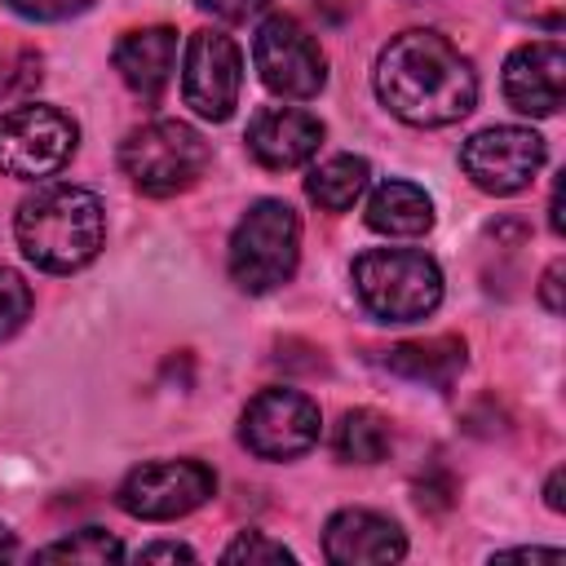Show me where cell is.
<instances>
[{
	"mask_svg": "<svg viewBox=\"0 0 566 566\" xmlns=\"http://www.w3.org/2000/svg\"><path fill=\"white\" fill-rule=\"evenodd\" d=\"M376 97L411 128H447L478 102L473 62L438 31H402L376 57Z\"/></svg>",
	"mask_w": 566,
	"mask_h": 566,
	"instance_id": "6da1fadb",
	"label": "cell"
},
{
	"mask_svg": "<svg viewBox=\"0 0 566 566\" xmlns=\"http://www.w3.org/2000/svg\"><path fill=\"white\" fill-rule=\"evenodd\" d=\"M13 234L35 270L71 274L88 265L106 243V208L84 186H44L18 203Z\"/></svg>",
	"mask_w": 566,
	"mask_h": 566,
	"instance_id": "7a4b0ae2",
	"label": "cell"
},
{
	"mask_svg": "<svg viewBox=\"0 0 566 566\" xmlns=\"http://www.w3.org/2000/svg\"><path fill=\"white\" fill-rule=\"evenodd\" d=\"M354 292L380 323L429 318L442 301V270L416 248H371L354 261Z\"/></svg>",
	"mask_w": 566,
	"mask_h": 566,
	"instance_id": "3957f363",
	"label": "cell"
},
{
	"mask_svg": "<svg viewBox=\"0 0 566 566\" xmlns=\"http://www.w3.org/2000/svg\"><path fill=\"white\" fill-rule=\"evenodd\" d=\"M296 256H301V217L292 212V203L256 199L230 234V279L243 292L261 296L296 274Z\"/></svg>",
	"mask_w": 566,
	"mask_h": 566,
	"instance_id": "277c9868",
	"label": "cell"
},
{
	"mask_svg": "<svg viewBox=\"0 0 566 566\" xmlns=\"http://www.w3.org/2000/svg\"><path fill=\"white\" fill-rule=\"evenodd\" d=\"M119 168L142 195H177L208 168V142L181 119H150L119 142Z\"/></svg>",
	"mask_w": 566,
	"mask_h": 566,
	"instance_id": "5b68a950",
	"label": "cell"
},
{
	"mask_svg": "<svg viewBox=\"0 0 566 566\" xmlns=\"http://www.w3.org/2000/svg\"><path fill=\"white\" fill-rule=\"evenodd\" d=\"M75 124L44 102H27L0 115V172L4 177H53L75 155Z\"/></svg>",
	"mask_w": 566,
	"mask_h": 566,
	"instance_id": "8992f818",
	"label": "cell"
},
{
	"mask_svg": "<svg viewBox=\"0 0 566 566\" xmlns=\"http://www.w3.org/2000/svg\"><path fill=\"white\" fill-rule=\"evenodd\" d=\"M252 62L261 71V84L292 102H305L327 84V57H323L318 40L287 13H270L256 27Z\"/></svg>",
	"mask_w": 566,
	"mask_h": 566,
	"instance_id": "52a82bcc",
	"label": "cell"
},
{
	"mask_svg": "<svg viewBox=\"0 0 566 566\" xmlns=\"http://www.w3.org/2000/svg\"><path fill=\"white\" fill-rule=\"evenodd\" d=\"M217 491V473L199 460H150L119 482V509L142 522H172Z\"/></svg>",
	"mask_w": 566,
	"mask_h": 566,
	"instance_id": "ba28073f",
	"label": "cell"
},
{
	"mask_svg": "<svg viewBox=\"0 0 566 566\" xmlns=\"http://www.w3.org/2000/svg\"><path fill=\"white\" fill-rule=\"evenodd\" d=\"M239 88H243V57L239 44L226 31H195L186 40V57H181V97L199 119H230L239 106Z\"/></svg>",
	"mask_w": 566,
	"mask_h": 566,
	"instance_id": "9c48e42d",
	"label": "cell"
},
{
	"mask_svg": "<svg viewBox=\"0 0 566 566\" xmlns=\"http://www.w3.org/2000/svg\"><path fill=\"white\" fill-rule=\"evenodd\" d=\"M318 429H323V416H318V402L305 398L301 389H261L248 407H243V447L261 460H292V455H305L314 442H318Z\"/></svg>",
	"mask_w": 566,
	"mask_h": 566,
	"instance_id": "30bf717a",
	"label": "cell"
},
{
	"mask_svg": "<svg viewBox=\"0 0 566 566\" xmlns=\"http://www.w3.org/2000/svg\"><path fill=\"white\" fill-rule=\"evenodd\" d=\"M460 168L486 195H517L544 168V137L522 124H495L460 146Z\"/></svg>",
	"mask_w": 566,
	"mask_h": 566,
	"instance_id": "8fae6325",
	"label": "cell"
},
{
	"mask_svg": "<svg viewBox=\"0 0 566 566\" xmlns=\"http://www.w3.org/2000/svg\"><path fill=\"white\" fill-rule=\"evenodd\" d=\"M504 97L522 115H557L566 97V49L557 40L517 44L504 62Z\"/></svg>",
	"mask_w": 566,
	"mask_h": 566,
	"instance_id": "7c38bea8",
	"label": "cell"
},
{
	"mask_svg": "<svg viewBox=\"0 0 566 566\" xmlns=\"http://www.w3.org/2000/svg\"><path fill=\"white\" fill-rule=\"evenodd\" d=\"M323 553L336 566L398 562L407 553V535L394 517H385L376 509H340L323 526Z\"/></svg>",
	"mask_w": 566,
	"mask_h": 566,
	"instance_id": "4fadbf2b",
	"label": "cell"
},
{
	"mask_svg": "<svg viewBox=\"0 0 566 566\" xmlns=\"http://www.w3.org/2000/svg\"><path fill=\"white\" fill-rule=\"evenodd\" d=\"M323 146V119L301 106H270L248 124V150L261 168H296Z\"/></svg>",
	"mask_w": 566,
	"mask_h": 566,
	"instance_id": "5bb4252c",
	"label": "cell"
},
{
	"mask_svg": "<svg viewBox=\"0 0 566 566\" xmlns=\"http://www.w3.org/2000/svg\"><path fill=\"white\" fill-rule=\"evenodd\" d=\"M172 66H177V31L172 27H137V31H124L115 44L119 80L146 102H155L168 88Z\"/></svg>",
	"mask_w": 566,
	"mask_h": 566,
	"instance_id": "9a60e30c",
	"label": "cell"
},
{
	"mask_svg": "<svg viewBox=\"0 0 566 566\" xmlns=\"http://www.w3.org/2000/svg\"><path fill=\"white\" fill-rule=\"evenodd\" d=\"M385 367L411 385L447 389L464 371V340L455 336H429V340H402L385 349Z\"/></svg>",
	"mask_w": 566,
	"mask_h": 566,
	"instance_id": "2e32d148",
	"label": "cell"
},
{
	"mask_svg": "<svg viewBox=\"0 0 566 566\" xmlns=\"http://www.w3.org/2000/svg\"><path fill=\"white\" fill-rule=\"evenodd\" d=\"M367 226L389 239H416L433 226V199L416 181H385L367 199Z\"/></svg>",
	"mask_w": 566,
	"mask_h": 566,
	"instance_id": "e0dca14e",
	"label": "cell"
},
{
	"mask_svg": "<svg viewBox=\"0 0 566 566\" xmlns=\"http://www.w3.org/2000/svg\"><path fill=\"white\" fill-rule=\"evenodd\" d=\"M367 177H371L367 159H358V155H332V159H323V164L305 177V195H310L323 212H345V208H354L358 195L367 190Z\"/></svg>",
	"mask_w": 566,
	"mask_h": 566,
	"instance_id": "ac0fdd59",
	"label": "cell"
},
{
	"mask_svg": "<svg viewBox=\"0 0 566 566\" xmlns=\"http://www.w3.org/2000/svg\"><path fill=\"white\" fill-rule=\"evenodd\" d=\"M336 455L345 464H380L394 447V429L380 411L371 407H358V411H345L340 424H336V438H332Z\"/></svg>",
	"mask_w": 566,
	"mask_h": 566,
	"instance_id": "d6986e66",
	"label": "cell"
},
{
	"mask_svg": "<svg viewBox=\"0 0 566 566\" xmlns=\"http://www.w3.org/2000/svg\"><path fill=\"white\" fill-rule=\"evenodd\" d=\"M35 557L40 562H93V566H102V562H119L124 557V544L115 535L97 531V526H84V531L57 539V544H44Z\"/></svg>",
	"mask_w": 566,
	"mask_h": 566,
	"instance_id": "ffe728a7",
	"label": "cell"
},
{
	"mask_svg": "<svg viewBox=\"0 0 566 566\" xmlns=\"http://www.w3.org/2000/svg\"><path fill=\"white\" fill-rule=\"evenodd\" d=\"M221 562H230V566H239V562H248V566H292L296 557H292V548H283L279 539H270V535H261V531H243V535L221 553Z\"/></svg>",
	"mask_w": 566,
	"mask_h": 566,
	"instance_id": "44dd1931",
	"label": "cell"
},
{
	"mask_svg": "<svg viewBox=\"0 0 566 566\" xmlns=\"http://www.w3.org/2000/svg\"><path fill=\"white\" fill-rule=\"evenodd\" d=\"M31 314V287L22 283L18 270L0 265V340H9Z\"/></svg>",
	"mask_w": 566,
	"mask_h": 566,
	"instance_id": "7402d4cb",
	"label": "cell"
},
{
	"mask_svg": "<svg viewBox=\"0 0 566 566\" xmlns=\"http://www.w3.org/2000/svg\"><path fill=\"white\" fill-rule=\"evenodd\" d=\"M93 0H9L13 13L22 18H35V22H62V18H75L84 13Z\"/></svg>",
	"mask_w": 566,
	"mask_h": 566,
	"instance_id": "603a6c76",
	"label": "cell"
},
{
	"mask_svg": "<svg viewBox=\"0 0 566 566\" xmlns=\"http://www.w3.org/2000/svg\"><path fill=\"white\" fill-rule=\"evenodd\" d=\"M203 13H212V18H221V22H243V18H252L265 0H195Z\"/></svg>",
	"mask_w": 566,
	"mask_h": 566,
	"instance_id": "cb8c5ba5",
	"label": "cell"
},
{
	"mask_svg": "<svg viewBox=\"0 0 566 566\" xmlns=\"http://www.w3.org/2000/svg\"><path fill=\"white\" fill-rule=\"evenodd\" d=\"M137 562H195V548L172 544V539H159V544H142L137 548Z\"/></svg>",
	"mask_w": 566,
	"mask_h": 566,
	"instance_id": "d4e9b609",
	"label": "cell"
},
{
	"mask_svg": "<svg viewBox=\"0 0 566 566\" xmlns=\"http://www.w3.org/2000/svg\"><path fill=\"white\" fill-rule=\"evenodd\" d=\"M562 274H566V265H562V261H553V265L544 270L539 296H544V310H548V314H562Z\"/></svg>",
	"mask_w": 566,
	"mask_h": 566,
	"instance_id": "484cf974",
	"label": "cell"
},
{
	"mask_svg": "<svg viewBox=\"0 0 566 566\" xmlns=\"http://www.w3.org/2000/svg\"><path fill=\"white\" fill-rule=\"evenodd\" d=\"M491 562H562L557 548H509V553H495Z\"/></svg>",
	"mask_w": 566,
	"mask_h": 566,
	"instance_id": "4316f807",
	"label": "cell"
},
{
	"mask_svg": "<svg viewBox=\"0 0 566 566\" xmlns=\"http://www.w3.org/2000/svg\"><path fill=\"white\" fill-rule=\"evenodd\" d=\"M562 478H566V473L553 469V478H548V486H544V504H548V509H562Z\"/></svg>",
	"mask_w": 566,
	"mask_h": 566,
	"instance_id": "83f0119b",
	"label": "cell"
},
{
	"mask_svg": "<svg viewBox=\"0 0 566 566\" xmlns=\"http://www.w3.org/2000/svg\"><path fill=\"white\" fill-rule=\"evenodd\" d=\"M310 4H314L323 18H332V22H340V18H345V9H349V0H310Z\"/></svg>",
	"mask_w": 566,
	"mask_h": 566,
	"instance_id": "f1b7e54d",
	"label": "cell"
},
{
	"mask_svg": "<svg viewBox=\"0 0 566 566\" xmlns=\"http://www.w3.org/2000/svg\"><path fill=\"white\" fill-rule=\"evenodd\" d=\"M548 226L553 234H562V181L553 186V199H548Z\"/></svg>",
	"mask_w": 566,
	"mask_h": 566,
	"instance_id": "f546056e",
	"label": "cell"
},
{
	"mask_svg": "<svg viewBox=\"0 0 566 566\" xmlns=\"http://www.w3.org/2000/svg\"><path fill=\"white\" fill-rule=\"evenodd\" d=\"M13 553H18V539L9 526H0V557H13Z\"/></svg>",
	"mask_w": 566,
	"mask_h": 566,
	"instance_id": "4dcf8cb0",
	"label": "cell"
}]
</instances>
